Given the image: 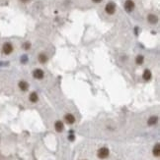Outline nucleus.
Segmentation results:
<instances>
[{
  "label": "nucleus",
  "mask_w": 160,
  "mask_h": 160,
  "mask_svg": "<svg viewBox=\"0 0 160 160\" xmlns=\"http://www.w3.org/2000/svg\"><path fill=\"white\" fill-rule=\"evenodd\" d=\"M55 128H56V132H58V133L62 132V131H63V128H64L63 123H62L61 121H56V124H55Z\"/></svg>",
  "instance_id": "6"
},
{
  "label": "nucleus",
  "mask_w": 160,
  "mask_h": 160,
  "mask_svg": "<svg viewBox=\"0 0 160 160\" xmlns=\"http://www.w3.org/2000/svg\"><path fill=\"white\" fill-rule=\"evenodd\" d=\"M147 20H148V22H149L150 24H156V23H157V21H158L157 17H156L155 15H152V14L148 15V17H147Z\"/></svg>",
  "instance_id": "9"
},
{
  "label": "nucleus",
  "mask_w": 160,
  "mask_h": 160,
  "mask_svg": "<svg viewBox=\"0 0 160 160\" xmlns=\"http://www.w3.org/2000/svg\"><path fill=\"white\" fill-rule=\"evenodd\" d=\"M105 10H106V12L108 13V14L113 15L115 13V11H116V5H115V3H113V2L108 3V4L106 5V7H105Z\"/></svg>",
  "instance_id": "3"
},
{
  "label": "nucleus",
  "mask_w": 160,
  "mask_h": 160,
  "mask_svg": "<svg viewBox=\"0 0 160 160\" xmlns=\"http://www.w3.org/2000/svg\"><path fill=\"white\" fill-rule=\"evenodd\" d=\"M153 154H154L156 157H158V156L160 155V145H159V144H156V145H155V146H154V148H153Z\"/></svg>",
  "instance_id": "11"
},
{
  "label": "nucleus",
  "mask_w": 160,
  "mask_h": 160,
  "mask_svg": "<svg viewBox=\"0 0 160 160\" xmlns=\"http://www.w3.org/2000/svg\"><path fill=\"white\" fill-rule=\"evenodd\" d=\"M142 77H143V79L145 81H149L151 79V72L149 70H145L143 72V75H142Z\"/></svg>",
  "instance_id": "10"
},
{
  "label": "nucleus",
  "mask_w": 160,
  "mask_h": 160,
  "mask_svg": "<svg viewBox=\"0 0 160 160\" xmlns=\"http://www.w3.org/2000/svg\"><path fill=\"white\" fill-rule=\"evenodd\" d=\"M92 1L95 2V3H100V2L102 1V0H92Z\"/></svg>",
  "instance_id": "18"
},
{
  "label": "nucleus",
  "mask_w": 160,
  "mask_h": 160,
  "mask_svg": "<svg viewBox=\"0 0 160 160\" xmlns=\"http://www.w3.org/2000/svg\"><path fill=\"white\" fill-rule=\"evenodd\" d=\"M19 87H20V90H21V91H26L28 90V87H29V84H28L27 82H25V81H21V82L19 83Z\"/></svg>",
  "instance_id": "8"
},
{
  "label": "nucleus",
  "mask_w": 160,
  "mask_h": 160,
  "mask_svg": "<svg viewBox=\"0 0 160 160\" xmlns=\"http://www.w3.org/2000/svg\"><path fill=\"white\" fill-rule=\"evenodd\" d=\"M47 57L44 54V53H42V54H40V55H39V61H40L41 63H43V64H44V63H46V62H47Z\"/></svg>",
  "instance_id": "14"
},
{
  "label": "nucleus",
  "mask_w": 160,
  "mask_h": 160,
  "mask_svg": "<svg viewBox=\"0 0 160 160\" xmlns=\"http://www.w3.org/2000/svg\"><path fill=\"white\" fill-rule=\"evenodd\" d=\"M21 1H22L23 3H26V2H28V1H29V0H21Z\"/></svg>",
  "instance_id": "19"
},
{
  "label": "nucleus",
  "mask_w": 160,
  "mask_h": 160,
  "mask_svg": "<svg viewBox=\"0 0 160 160\" xmlns=\"http://www.w3.org/2000/svg\"><path fill=\"white\" fill-rule=\"evenodd\" d=\"M156 123H157V117L156 116H152V117L149 118V120H148V125L149 126H153Z\"/></svg>",
  "instance_id": "13"
},
{
  "label": "nucleus",
  "mask_w": 160,
  "mask_h": 160,
  "mask_svg": "<svg viewBox=\"0 0 160 160\" xmlns=\"http://www.w3.org/2000/svg\"><path fill=\"white\" fill-rule=\"evenodd\" d=\"M23 47H24L25 50H28V49H30V47H31V43H30V42H25L24 45H23Z\"/></svg>",
  "instance_id": "16"
},
{
  "label": "nucleus",
  "mask_w": 160,
  "mask_h": 160,
  "mask_svg": "<svg viewBox=\"0 0 160 160\" xmlns=\"http://www.w3.org/2000/svg\"><path fill=\"white\" fill-rule=\"evenodd\" d=\"M143 60H144L143 56H142V55H138L136 57V59H135V62H136L137 65H141L142 63H143Z\"/></svg>",
  "instance_id": "15"
},
{
  "label": "nucleus",
  "mask_w": 160,
  "mask_h": 160,
  "mask_svg": "<svg viewBox=\"0 0 160 160\" xmlns=\"http://www.w3.org/2000/svg\"><path fill=\"white\" fill-rule=\"evenodd\" d=\"M124 9L127 12H132L134 9V2L132 0H127L124 3Z\"/></svg>",
  "instance_id": "4"
},
{
  "label": "nucleus",
  "mask_w": 160,
  "mask_h": 160,
  "mask_svg": "<svg viewBox=\"0 0 160 160\" xmlns=\"http://www.w3.org/2000/svg\"><path fill=\"white\" fill-rule=\"evenodd\" d=\"M33 76L35 79H38V80H42L45 76L44 74V71L41 70V69H37V70H35L34 72H33Z\"/></svg>",
  "instance_id": "5"
},
{
  "label": "nucleus",
  "mask_w": 160,
  "mask_h": 160,
  "mask_svg": "<svg viewBox=\"0 0 160 160\" xmlns=\"http://www.w3.org/2000/svg\"><path fill=\"white\" fill-rule=\"evenodd\" d=\"M2 50H3V53H4V54L8 55V54H10V53L13 51V46H12V44H11L10 42H5V43L3 44Z\"/></svg>",
  "instance_id": "2"
},
{
  "label": "nucleus",
  "mask_w": 160,
  "mask_h": 160,
  "mask_svg": "<svg viewBox=\"0 0 160 160\" xmlns=\"http://www.w3.org/2000/svg\"><path fill=\"white\" fill-rule=\"evenodd\" d=\"M70 140H73L74 139V137H73V135H71V136H69V137H68Z\"/></svg>",
  "instance_id": "17"
},
{
  "label": "nucleus",
  "mask_w": 160,
  "mask_h": 160,
  "mask_svg": "<svg viewBox=\"0 0 160 160\" xmlns=\"http://www.w3.org/2000/svg\"><path fill=\"white\" fill-rule=\"evenodd\" d=\"M64 119H65L66 123H68V124H73L75 122V118H74V116L72 114H66Z\"/></svg>",
  "instance_id": "7"
},
{
  "label": "nucleus",
  "mask_w": 160,
  "mask_h": 160,
  "mask_svg": "<svg viewBox=\"0 0 160 160\" xmlns=\"http://www.w3.org/2000/svg\"><path fill=\"white\" fill-rule=\"evenodd\" d=\"M38 99H39V97H38V94L36 93V92H32L31 94H30V100H31V102H37L38 101Z\"/></svg>",
  "instance_id": "12"
},
{
  "label": "nucleus",
  "mask_w": 160,
  "mask_h": 160,
  "mask_svg": "<svg viewBox=\"0 0 160 160\" xmlns=\"http://www.w3.org/2000/svg\"><path fill=\"white\" fill-rule=\"evenodd\" d=\"M109 153H110V151H109L108 148H107V147H102V148H100L98 150V157L100 159H105V158H107L109 156Z\"/></svg>",
  "instance_id": "1"
}]
</instances>
